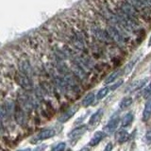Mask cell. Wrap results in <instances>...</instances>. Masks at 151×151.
I'll use <instances>...</instances> for the list:
<instances>
[{"instance_id": "cell-9", "label": "cell", "mask_w": 151, "mask_h": 151, "mask_svg": "<svg viewBox=\"0 0 151 151\" xmlns=\"http://www.w3.org/2000/svg\"><path fill=\"white\" fill-rule=\"evenodd\" d=\"M147 83V78H145V79H138L136 81L132 82L129 87L127 88V91L129 92H135L137 90H140L143 88L145 85Z\"/></svg>"}, {"instance_id": "cell-23", "label": "cell", "mask_w": 151, "mask_h": 151, "mask_svg": "<svg viewBox=\"0 0 151 151\" xmlns=\"http://www.w3.org/2000/svg\"><path fill=\"white\" fill-rule=\"evenodd\" d=\"M145 142H146L147 144H151V129L147 130V132L145 133Z\"/></svg>"}, {"instance_id": "cell-26", "label": "cell", "mask_w": 151, "mask_h": 151, "mask_svg": "<svg viewBox=\"0 0 151 151\" xmlns=\"http://www.w3.org/2000/svg\"><path fill=\"white\" fill-rule=\"evenodd\" d=\"M111 150H112V144L111 143H109L106 145V147L104 148V151H111Z\"/></svg>"}, {"instance_id": "cell-30", "label": "cell", "mask_w": 151, "mask_h": 151, "mask_svg": "<svg viewBox=\"0 0 151 151\" xmlns=\"http://www.w3.org/2000/svg\"><path fill=\"white\" fill-rule=\"evenodd\" d=\"M148 45H151V36L149 38V41H148Z\"/></svg>"}, {"instance_id": "cell-12", "label": "cell", "mask_w": 151, "mask_h": 151, "mask_svg": "<svg viewBox=\"0 0 151 151\" xmlns=\"http://www.w3.org/2000/svg\"><path fill=\"white\" fill-rule=\"evenodd\" d=\"M78 111V108L77 107H72V108H70L69 110H67L65 112H63V114H61L60 117H59V121L60 123H64L66 121H68L71 117H72L74 114H75V112Z\"/></svg>"}, {"instance_id": "cell-16", "label": "cell", "mask_w": 151, "mask_h": 151, "mask_svg": "<svg viewBox=\"0 0 151 151\" xmlns=\"http://www.w3.org/2000/svg\"><path fill=\"white\" fill-rule=\"evenodd\" d=\"M151 116V100H148L145 103V109L143 111V120L147 121Z\"/></svg>"}, {"instance_id": "cell-21", "label": "cell", "mask_w": 151, "mask_h": 151, "mask_svg": "<svg viewBox=\"0 0 151 151\" xmlns=\"http://www.w3.org/2000/svg\"><path fill=\"white\" fill-rule=\"evenodd\" d=\"M65 146H66V144L63 143V142H60V143L55 145L50 151H63L65 149Z\"/></svg>"}, {"instance_id": "cell-14", "label": "cell", "mask_w": 151, "mask_h": 151, "mask_svg": "<svg viewBox=\"0 0 151 151\" xmlns=\"http://www.w3.org/2000/svg\"><path fill=\"white\" fill-rule=\"evenodd\" d=\"M15 120L18 123L19 125H25L26 123V116H25V113H24L23 109L21 108H17L16 111H15Z\"/></svg>"}, {"instance_id": "cell-29", "label": "cell", "mask_w": 151, "mask_h": 151, "mask_svg": "<svg viewBox=\"0 0 151 151\" xmlns=\"http://www.w3.org/2000/svg\"><path fill=\"white\" fill-rule=\"evenodd\" d=\"M80 151H89V148L88 147H84V148H82Z\"/></svg>"}, {"instance_id": "cell-17", "label": "cell", "mask_w": 151, "mask_h": 151, "mask_svg": "<svg viewBox=\"0 0 151 151\" xmlns=\"http://www.w3.org/2000/svg\"><path fill=\"white\" fill-rule=\"evenodd\" d=\"M94 101V93H89L86 96L83 98L82 100V106L83 107H89L91 104H93Z\"/></svg>"}, {"instance_id": "cell-27", "label": "cell", "mask_w": 151, "mask_h": 151, "mask_svg": "<svg viewBox=\"0 0 151 151\" xmlns=\"http://www.w3.org/2000/svg\"><path fill=\"white\" fill-rule=\"evenodd\" d=\"M45 148V145H38V147H36L34 151H44Z\"/></svg>"}, {"instance_id": "cell-4", "label": "cell", "mask_w": 151, "mask_h": 151, "mask_svg": "<svg viewBox=\"0 0 151 151\" xmlns=\"http://www.w3.org/2000/svg\"><path fill=\"white\" fill-rule=\"evenodd\" d=\"M87 131V126H79L78 127H76L73 130H71L68 133V138L71 141H76L79 139L83 134H85V132Z\"/></svg>"}, {"instance_id": "cell-6", "label": "cell", "mask_w": 151, "mask_h": 151, "mask_svg": "<svg viewBox=\"0 0 151 151\" xmlns=\"http://www.w3.org/2000/svg\"><path fill=\"white\" fill-rule=\"evenodd\" d=\"M19 70H20V72L27 75V77H29V78L33 74V70H32V67L29 63V61L27 60H24V59L21 60L20 63H19Z\"/></svg>"}, {"instance_id": "cell-1", "label": "cell", "mask_w": 151, "mask_h": 151, "mask_svg": "<svg viewBox=\"0 0 151 151\" xmlns=\"http://www.w3.org/2000/svg\"><path fill=\"white\" fill-rule=\"evenodd\" d=\"M116 5L122 9L123 12L127 14V15H129V17L133 19H136V20H138V21H141L139 12L137 11L129 2H127V0H119Z\"/></svg>"}, {"instance_id": "cell-24", "label": "cell", "mask_w": 151, "mask_h": 151, "mask_svg": "<svg viewBox=\"0 0 151 151\" xmlns=\"http://www.w3.org/2000/svg\"><path fill=\"white\" fill-rule=\"evenodd\" d=\"M149 94H151V83L148 85L147 87L145 88L144 96H149Z\"/></svg>"}, {"instance_id": "cell-19", "label": "cell", "mask_w": 151, "mask_h": 151, "mask_svg": "<svg viewBox=\"0 0 151 151\" xmlns=\"http://www.w3.org/2000/svg\"><path fill=\"white\" fill-rule=\"evenodd\" d=\"M121 74V71L120 70H116V71H114V72H112L111 75H109L108 77H107V78L105 79V84H110V83H111V82H113L114 80L119 77V75Z\"/></svg>"}, {"instance_id": "cell-2", "label": "cell", "mask_w": 151, "mask_h": 151, "mask_svg": "<svg viewBox=\"0 0 151 151\" xmlns=\"http://www.w3.org/2000/svg\"><path fill=\"white\" fill-rule=\"evenodd\" d=\"M15 81L18 85L24 89H30L32 87V81L29 77H27V75L23 74L22 72H17L15 75Z\"/></svg>"}, {"instance_id": "cell-28", "label": "cell", "mask_w": 151, "mask_h": 151, "mask_svg": "<svg viewBox=\"0 0 151 151\" xmlns=\"http://www.w3.org/2000/svg\"><path fill=\"white\" fill-rule=\"evenodd\" d=\"M17 151H31V150H30V148H24V149H20Z\"/></svg>"}, {"instance_id": "cell-18", "label": "cell", "mask_w": 151, "mask_h": 151, "mask_svg": "<svg viewBox=\"0 0 151 151\" xmlns=\"http://www.w3.org/2000/svg\"><path fill=\"white\" fill-rule=\"evenodd\" d=\"M132 102H133V100H132V98L130 96H126L120 101L119 107H120V109H122V110H125V109L129 108L131 105Z\"/></svg>"}, {"instance_id": "cell-7", "label": "cell", "mask_w": 151, "mask_h": 151, "mask_svg": "<svg viewBox=\"0 0 151 151\" xmlns=\"http://www.w3.org/2000/svg\"><path fill=\"white\" fill-rule=\"evenodd\" d=\"M14 110V103L11 100H7L5 102L2 108H1V118L2 120L4 119L5 117H8L9 115L12 114V112Z\"/></svg>"}, {"instance_id": "cell-20", "label": "cell", "mask_w": 151, "mask_h": 151, "mask_svg": "<svg viewBox=\"0 0 151 151\" xmlns=\"http://www.w3.org/2000/svg\"><path fill=\"white\" fill-rule=\"evenodd\" d=\"M109 91H110V89H109L108 87H104L102 89H100L98 91L97 94H96V98H97V100H101L102 98L105 97L107 94L109 93Z\"/></svg>"}, {"instance_id": "cell-13", "label": "cell", "mask_w": 151, "mask_h": 151, "mask_svg": "<svg viewBox=\"0 0 151 151\" xmlns=\"http://www.w3.org/2000/svg\"><path fill=\"white\" fill-rule=\"evenodd\" d=\"M103 113H104L103 109H99L98 111H96L94 113H93L91 118H90V120H89V124L90 125H96V123H98V121L102 118Z\"/></svg>"}, {"instance_id": "cell-22", "label": "cell", "mask_w": 151, "mask_h": 151, "mask_svg": "<svg viewBox=\"0 0 151 151\" xmlns=\"http://www.w3.org/2000/svg\"><path fill=\"white\" fill-rule=\"evenodd\" d=\"M137 60H138V59H134V60H132L130 61V63L126 66V68L124 69V70H125V71H124L125 74H127V73H129V72H130L131 69L133 68V66H134V64H135V63H136Z\"/></svg>"}, {"instance_id": "cell-3", "label": "cell", "mask_w": 151, "mask_h": 151, "mask_svg": "<svg viewBox=\"0 0 151 151\" xmlns=\"http://www.w3.org/2000/svg\"><path fill=\"white\" fill-rule=\"evenodd\" d=\"M56 131L53 129H45L41 130L39 133L36 134V136H34V138L32 140V143H38V142L44 141L46 139H50L51 137L55 136Z\"/></svg>"}, {"instance_id": "cell-25", "label": "cell", "mask_w": 151, "mask_h": 151, "mask_svg": "<svg viewBox=\"0 0 151 151\" xmlns=\"http://www.w3.org/2000/svg\"><path fill=\"white\" fill-rule=\"evenodd\" d=\"M123 83V80H119V81H118V82H116L114 85H112V86H111V90H115L116 88H118V87H119L120 86V84H122Z\"/></svg>"}, {"instance_id": "cell-5", "label": "cell", "mask_w": 151, "mask_h": 151, "mask_svg": "<svg viewBox=\"0 0 151 151\" xmlns=\"http://www.w3.org/2000/svg\"><path fill=\"white\" fill-rule=\"evenodd\" d=\"M119 124V116H112L110 120H109L108 124L104 127V132L107 134H111L115 131L116 127Z\"/></svg>"}, {"instance_id": "cell-8", "label": "cell", "mask_w": 151, "mask_h": 151, "mask_svg": "<svg viewBox=\"0 0 151 151\" xmlns=\"http://www.w3.org/2000/svg\"><path fill=\"white\" fill-rule=\"evenodd\" d=\"M71 70H72V72L74 73V75L76 76L77 78H86V71H85L83 68H81L80 66L74 61L72 63V66H71Z\"/></svg>"}, {"instance_id": "cell-10", "label": "cell", "mask_w": 151, "mask_h": 151, "mask_svg": "<svg viewBox=\"0 0 151 151\" xmlns=\"http://www.w3.org/2000/svg\"><path fill=\"white\" fill-rule=\"evenodd\" d=\"M129 134L126 129H119L116 131L115 133V140L118 142L119 144H123L126 143V142L129 140Z\"/></svg>"}, {"instance_id": "cell-11", "label": "cell", "mask_w": 151, "mask_h": 151, "mask_svg": "<svg viewBox=\"0 0 151 151\" xmlns=\"http://www.w3.org/2000/svg\"><path fill=\"white\" fill-rule=\"evenodd\" d=\"M104 136H105V132H104V131H96V133L93 134V136L92 137V139L90 140L89 145L90 146H96V145H97L103 140Z\"/></svg>"}, {"instance_id": "cell-15", "label": "cell", "mask_w": 151, "mask_h": 151, "mask_svg": "<svg viewBox=\"0 0 151 151\" xmlns=\"http://www.w3.org/2000/svg\"><path fill=\"white\" fill-rule=\"evenodd\" d=\"M133 119H134V115H133V113H132L131 111L126 113V114L123 116L122 120H121V126L123 127H129L132 123V121H133Z\"/></svg>"}]
</instances>
